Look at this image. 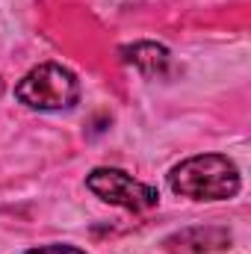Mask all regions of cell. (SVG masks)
I'll return each instance as SVG.
<instances>
[{"instance_id": "5", "label": "cell", "mask_w": 251, "mask_h": 254, "mask_svg": "<svg viewBox=\"0 0 251 254\" xmlns=\"http://www.w3.org/2000/svg\"><path fill=\"white\" fill-rule=\"evenodd\" d=\"M24 254H86V252H80L77 246H39V249H30Z\"/></svg>"}, {"instance_id": "2", "label": "cell", "mask_w": 251, "mask_h": 254, "mask_svg": "<svg viewBox=\"0 0 251 254\" xmlns=\"http://www.w3.org/2000/svg\"><path fill=\"white\" fill-rule=\"evenodd\" d=\"M15 98L42 113H57V110H71L80 101V83L74 71H68L60 63H42L30 68L21 83L15 86Z\"/></svg>"}, {"instance_id": "3", "label": "cell", "mask_w": 251, "mask_h": 254, "mask_svg": "<svg viewBox=\"0 0 251 254\" xmlns=\"http://www.w3.org/2000/svg\"><path fill=\"white\" fill-rule=\"evenodd\" d=\"M86 187L95 192L101 201L113 204V207H125L133 213L151 210L160 204V192L142 181H136L133 175H127L122 169H95L86 175Z\"/></svg>"}, {"instance_id": "4", "label": "cell", "mask_w": 251, "mask_h": 254, "mask_svg": "<svg viewBox=\"0 0 251 254\" xmlns=\"http://www.w3.org/2000/svg\"><path fill=\"white\" fill-rule=\"evenodd\" d=\"M122 60L127 65H133L136 71H142L145 77H163L169 71V63H172L169 51L163 45H157V42H133V45H127V48H122Z\"/></svg>"}, {"instance_id": "6", "label": "cell", "mask_w": 251, "mask_h": 254, "mask_svg": "<svg viewBox=\"0 0 251 254\" xmlns=\"http://www.w3.org/2000/svg\"><path fill=\"white\" fill-rule=\"evenodd\" d=\"M0 92H3V80H0Z\"/></svg>"}, {"instance_id": "1", "label": "cell", "mask_w": 251, "mask_h": 254, "mask_svg": "<svg viewBox=\"0 0 251 254\" xmlns=\"http://www.w3.org/2000/svg\"><path fill=\"white\" fill-rule=\"evenodd\" d=\"M169 187L175 195L192 201H225L240 192L243 181L240 169L225 154H198L169 172Z\"/></svg>"}]
</instances>
